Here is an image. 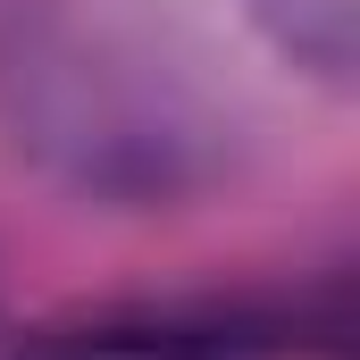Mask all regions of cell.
<instances>
[{"label":"cell","mask_w":360,"mask_h":360,"mask_svg":"<svg viewBox=\"0 0 360 360\" xmlns=\"http://www.w3.org/2000/svg\"><path fill=\"white\" fill-rule=\"evenodd\" d=\"M25 360H235V335L168 327V319H101V327L42 335Z\"/></svg>","instance_id":"6da1fadb"}]
</instances>
